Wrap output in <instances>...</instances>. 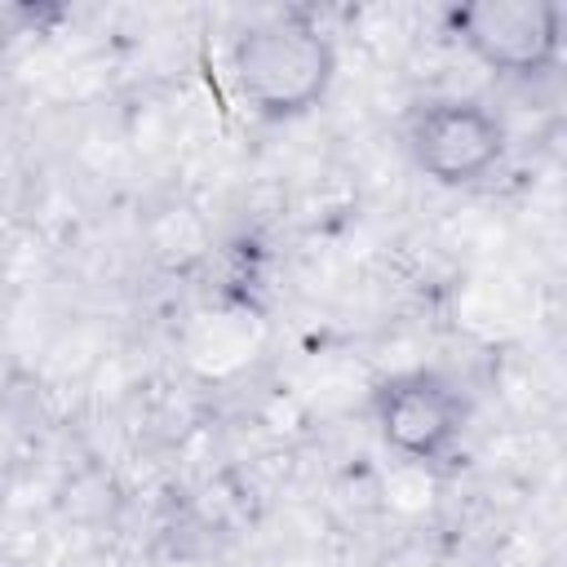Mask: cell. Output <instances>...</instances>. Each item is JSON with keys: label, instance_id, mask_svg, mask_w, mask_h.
Wrapping results in <instances>:
<instances>
[{"label": "cell", "instance_id": "3", "mask_svg": "<svg viewBox=\"0 0 567 567\" xmlns=\"http://www.w3.org/2000/svg\"><path fill=\"white\" fill-rule=\"evenodd\" d=\"M447 27L478 66L509 80L545 75L563 58L558 0H470L447 9Z\"/></svg>", "mask_w": 567, "mask_h": 567}, {"label": "cell", "instance_id": "4", "mask_svg": "<svg viewBox=\"0 0 567 567\" xmlns=\"http://www.w3.org/2000/svg\"><path fill=\"white\" fill-rule=\"evenodd\" d=\"M470 425V408L461 390L430 368H408L372 390V430L377 439L412 465H439L447 461Z\"/></svg>", "mask_w": 567, "mask_h": 567}, {"label": "cell", "instance_id": "1", "mask_svg": "<svg viewBox=\"0 0 567 567\" xmlns=\"http://www.w3.org/2000/svg\"><path fill=\"white\" fill-rule=\"evenodd\" d=\"M239 102L270 124L310 115L337 80L332 35L301 9L266 13L244 27L226 58Z\"/></svg>", "mask_w": 567, "mask_h": 567}, {"label": "cell", "instance_id": "2", "mask_svg": "<svg viewBox=\"0 0 567 567\" xmlns=\"http://www.w3.org/2000/svg\"><path fill=\"white\" fill-rule=\"evenodd\" d=\"M403 146L421 177H430L443 190H470L505 164L509 133L505 120L478 97L447 93L421 102L408 115Z\"/></svg>", "mask_w": 567, "mask_h": 567}]
</instances>
